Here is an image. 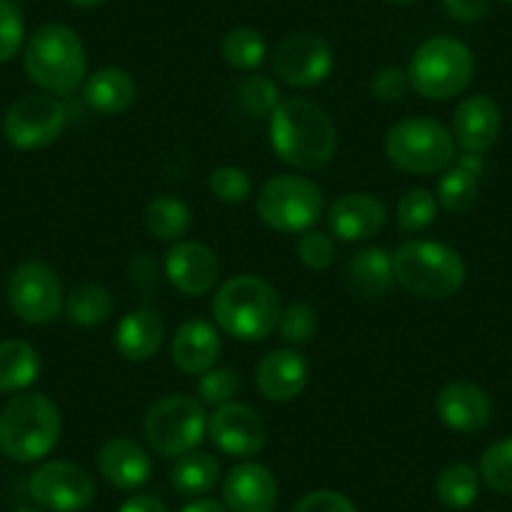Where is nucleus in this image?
Masks as SVG:
<instances>
[{"label": "nucleus", "instance_id": "f8f14e48", "mask_svg": "<svg viewBox=\"0 0 512 512\" xmlns=\"http://www.w3.org/2000/svg\"><path fill=\"white\" fill-rule=\"evenodd\" d=\"M28 492L51 512H83L96 500V480L76 462H43L28 480Z\"/></svg>", "mask_w": 512, "mask_h": 512}, {"label": "nucleus", "instance_id": "412c9836", "mask_svg": "<svg viewBox=\"0 0 512 512\" xmlns=\"http://www.w3.org/2000/svg\"><path fill=\"white\" fill-rule=\"evenodd\" d=\"M327 224L339 241H367L387 224V209L372 194H344L329 206Z\"/></svg>", "mask_w": 512, "mask_h": 512}, {"label": "nucleus", "instance_id": "9b49d317", "mask_svg": "<svg viewBox=\"0 0 512 512\" xmlns=\"http://www.w3.org/2000/svg\"><path fill=\"white\" fill-rule=\"evenodd\" d=\"M8 304L21 322L43 327L63 312L61 279L48 264L23 262L8 279Z\"/></svg>", "mask_w": 512, "mask_h": 512}, {"label": "nucleus", "instance_id": "cd10ccee", "mask_svg": "<svg viewBox=\"0 0 512 512\" xmlns=\"http://www.w3.org/2000/svg\"><path fill=\"white\" fill-rule=\"evenodd\" d=\"M63 314L76 327H101L113 314V297L103 284L83 282L66 294Z\"/></svg>", "mask_w": 512, "mask_h": 512}, {"label": "nucleus", "instance_id": "a211bd4d", "mask_svg": "<svg viewBox=\"0 0 512 512\" xmlns=\"http://www.w3.org/2000/svg\"><path fill=\"white\" fill-rule=\"evenodd\" d=\"M435 412L452 432H480L490 425L492 400L475 382L455 379L437 392Z\"/></svg>", "mask_w": 512, "mask_h": 512}, {"label": "nucleus", "instance_id": "79ce46f5", "mask_svg": "<svg viewBox=\"0 0 512 512\" xmlns=\"http://www.w3.org/2000/svg\"><path fill=\"white\" fill-rule=\"evenodd\" d=\"M292 512H359L347 495L337 490L307 492Z\"/></svg>", "mask_w": 512, "mask_h": 512}, {"label": "nucleus", "instance_id": "6ab92c4d", "mask_svg": "<svg viewBox=\"0 0 512 512\" xmlns=\"http://www.w3.org/2000/svg\"><path fill=\"white\" fill-rule=\"evenodd\" d=\"M502 128L500 106L490 96H467L452 116V139L462 151L485 154L495 146Z\"/></svg>", "mask_w": 512, "mask_h": 512}, {"label": "nucleus", "instance_id": "7c9ffc66", "mask_svg": "<svg viewBox=\"0 0 512 512\" xmlns=\"http://www.w3.org/2000/svg\"><path fill=\"white\" fill-rule=\"evenodd\" d=\"M221 56L236 71H256L267 61V41L254 28H231L221 41Z\"/></svg>", "mask_w": 512, "mask_h": 512}, {"label": "nucleus", "instance_id": "6e6552de", "mask_svg": "<svg viewBox=\"0 0 512 512\" xmlns=\"http://www.w3.org/2000/svg\"><path fill=\"white\" fill-rule=\"evenodd\" d=\"M256 214L269 229L282 234H302L314 229L324 216L322 189L307 176H272L256 194Z\"/></svg>", "mask_w": 512, "mask_h": 512}, {"label": "nucleus", "instance_id": "423d86ee", "mask_svg": "<svg viewBox=\"0 0 512 512\" xmlns=\"http://www.w3.org/2000/svg\"><path fill=\"white\" fill-rule=\"evenodd\" d=\"M384 154L405 174H442L455 164L457 144L452 131L427 116H407L392 123L384 136Z\"/></svg>", "mask_w": 512, "mask_h": 512}, {"label": "nucleus", "instance_id": "aec40b11", "mask_svg": "<svg viewBox=\"0 0 512 512\" xmlns=\"http://www.w3.org/2000/svg\"><path fill=\"white\" fill-rule=\"evenodd\" d=\"M98 472L116 490L134 492L151 480V457L144 447L131 437H111L98 450Z\"/></svg>", "mask_w": 512, "mask_h": 512}, {"label": "nucleus", "instance_id": "c9c22d12", "mask_svg": "<svg viewBox=\"0 0 512 512\" xmlns=\"http://www.w3.org/2000/svg\"><path fill=\"white\" fill-rule=\"evenodd\" d=\"M251 189V176L239 166H216L209 174V191L221 204H244Z\"/></svg>", "mask_w": 512, "mask_h": 512}, {"label": "nucleus", "instance_id": "39448f33", "mask_svg": "<svg viewBox=\"0 0 512 512\" xmlns=\"http://www.w3.org/2000/svg\"><path fill=\"white\" fill-rule=\"evenodd\" d=\"M395 284L422 299H447L465 287L467 267L460 251L442 241L412 239L392 251Z\"/></svg>", "mask_w": 512, "mask_h": 512}, {"label": "nucleus", "instance_id": "c03bdc74", "mask_svg": "<svg viewBox=\"0 0 512 512\" xmlns=\"http://www.w3.org/2000/svg\"><path fill=\"white\" fill-rule=\"evenodd\" d=\"M118 512H169V507L154 495H134L118 507Z\"/></svg>", "mask_w": 512, "mask_h": 512}, {"label": "nucleus", "instance_id": "4be33fe9", "mask_svg": "<svg viewBox=\"0 0 512 512\" xmlns=\"http://www.w3.org/2000/svg\"><path fill=\"white\" fill-rule=\"evenodd\" d=\"M219 354V329L206 319H189L176 329L174 339H171V362L191 377H199V374L216 367Z\"/></svg>", "mask_w": 512, "mask_h": 512}, {"label": "nucleus", "instance_id": "0eeeda50", "mask_svg": "<svg viewBox=\"0 0 512 512\" xmlns=\"http://www.w3.org/2000/svg\"><path fill=\"white\" fill-rule=\"evenodd\" d=\"M412 91L430 101H450L460 96L475 76V58L462 41L452 36L427 38L412 53L407 66Z\"/></svg>", "mask_w": 512, "mask_h": 512}, {"label": "nucleus", "instance_id": "a19ab883", "mask_svg": "<svg viewBox=\"0 0 512 512\" xmlns=\"http://www.w3.org/2000/svg\"><path fill=\"white\" fill-rule=\"evenodd\" d=\"M412 91L410 76H407V68L397 66H384L369 81V93H372L377 101L382 103H397Z\"/></svg>", "mask_w": 512, "mask_h": 512}, {"label": "nucleus", "instance_id": "f704fd0d", "mask_svg": "<svg viewBox=\"0 0 512 512\" xmlns=\"http://www.w3.org/2000/svg\"><path fill=\"white\" fill-rule=\"evenodd\" d=\"M437 196L427 189H410L397 201V226L405 234H420L437 219Z\"/></svg>", "mask_w": 512, "mask_h": 512}, {"label": "nucleus", "instance_id": "1a4fd4ad", "mask_svg": "<svg viewBox=\"0 0 512 512\" xmlns=\"http://www.w3.org/2000/svg\"><path fill=\"white\" fill-rule=\"evenodd\" d=\"M206 420L209 415L196 397L169 395L146 412V442L156 455L181 457L204 442Z\"/></svg>", "mask_w": 512, "mask_h": 512}, {"label": "nucleus", "instance_id": "e433bc0d", "mask_svg": "<svg viewBox=\"0 0 512 512\" xmlns=\"http://www.w3.org/2000/svg\"><path fill=\"white\" fill-rule=\"evenodd\" d=\"M277 329L289 347H302V344L312 342L314 332H317V312L304 302L289 304L279 314Z\"/></svg>", "mask_w": 512, "mask_h": 512}, {"label": "nucleus", "instance_id": "20e7f679", "mask_svg": "<svg viewBox=\"0 0 512 512\" xmlns=\"http://www.w3.org/2000/svg\"><path fill=\"white\" fill-rule=\"evenodd\" d=\"M23 68L41 91L66 96L86 81L88 56L73 28L46 23L23 46Z\"/></svg>", "mask_w": 512, "mask_h": 512}, {"label": "nucleus", "instance_id": "4c0bfd02", "mask_svg": "<svg viewBox=\"0 0 512 512\" xmlns=\"http://www.w3.org/2000/svg\"><path fill=\"white\" fill-rule=\"evenodd\" d=\"M236 390H239V374L229 367H211L209 372L199 374V382H196V395L201 405L219 407L234 402Z\"/></svg>", "mask_w": 512, "mask_h": 512}, {"label": "nucleus", "instance_id": "c756f323", "mask_svg": "<svg viewBox=\"0 0 512 512\" xmlns=\"http://www.w3.org/2000/svg\"><path fill=\"white\" fill-rule=\"evenodd\" d=\"M480 472L467 462H457V465L445 467L437 475L435 492L437 500L447 507V510H465L480 495Z\"/></svg>", "mask_w": 512, "mask_h": 512}, {"label": "nucleus", "instance_id": "49530a36", "mask_svg": "<svg viewBox=\"0 0 512 512\" xmlns=\"http://www.w3.org/2000/svg\"><path fill=\"white\" fill-rule=\"evenodd\" d=\"M179 512H229L224 507V502H216L211 497H194L191 502H186Z\"/></svg>", "mask_w": 512, "mask_h": 512}, {"label": "nucleus", "instance_id": "a18cd8bd", "mask_svg": "<svg viewBox=\"0 0 512 512\" xmlns=\"http://www.w3.org/2000/svg\"><path fill=\"white\" fill-rule=\"evenodd\" d=\"M455 166H460V169L470 171L472 176H477L480 179V174L485 171V156L482 154H470V151H462L460 156H455Z\"/></svg>", "mask_w": 512, "mask_h": 512}, {"label": "nucleus", "instance_id": "58836bf2", "mask_svg": "<svg viewBox=\"0 0 512 512\" xmlns=\"http://www.w3.org/2000/svg\"><path fill=\"white\" fill-rule=\"evenodd\" d=\"M26 46V21L13 0H0V63H8Z\"/></svg>", "mask_w": 512, "mask_h": 512}, {"label": "nucleus", "instance_id": "393cba45", "mask_svg": "<svg viewBox=\"0 0 512 512\" xmlns=\"http://www.w3.org/2000/svg\"><path fill=\"white\" fill-rule=\"evenodd\" d=\"M347 284L354 294L364 299H382L395 287L392 251L382 246H367L352 254L347 262Z\"/></svg>", "mask_w": 512, "mask_h": 512}, {"label": "nucleus", "instance_id": "dca6fc26", "mask_svg": "<svg viewBox=\"0 0 512 512\" xmlns=\"http://www.w3.org/2000/svg\"><path fill=\"white\" fill-rule=\"evenodd\" d=\"M221 497L229 512H274L279 502L277 477L259 462H239L226 472Z\"/></svg>", "mask_w": 512, "mask_h": 512}, {"label": "nucleus", "instance_id": "b1692460", "mask_svg": "<svg viewBox=\"0 0 512 512\" xmlns=\"http://www.w3.org/2000/svg\"><path fill=\"white\" fill-rule=\"evenodd\" d=\"M83 101L101 116H121L136 103V81L123 68L106 66L83 83Z\"/></svg>", "mask_w": 512, "mask_h": 512}, {"label": "nucleus", "instance_id": "ddd939ff", "mask_svg": "<svg viewBox=\"0 0 512 512\" xmlns=\"http://www.w3.org/2000/svg\"><path fill=\"white\" fill-rule=\"evenodd\" d=\"M334 53L322 36L294 33L274 53V71L294 88H314L332 76Z\"/></svg>", "mask_w": 512, "mask_h": 512}, {"label": "nucleus", "instance_id": "473e14b6", "mask_svg": "<svg viewBox=\"0 0 512 512\" xmlns=\"http://www.w3.org/2000/svg\"><path fill=\"white\" fill-rule=\"evenodd\" d=\"M282 91L269 76H246L236 86V103L251 118H272L282 103Z\"/></svg>", "mask_w": 512, "mask_h": 512}, {"label": "nucleus", "instance_id": "2eb2a0df", "mask_svg": "<svg viewBox=\"0 0 512 512\" xmlns=\"http://www.w3.org/2000/svg\"><path fill=\"white\" fill-rule=\"evenodd\" d=\"M171 287L184 297H201L219 284L221 264L214 251L201 241H176L164 259Z\"/></svg>", "mask_w": 512, "mask_h": 512}, {"label": "nucleus", "instance_id": "f3484780", "mask_svg": "<svg viewBox=\"0 0 512 512\" xmlns=\"http://www.w3.org/2000/svg\"><path fill=\"white\" fill-rule=\"evenodd\" d=\"M256 387L269 402L287 405L297 400L309 384V362L302 352L287 349H272L256 364Z\"/></svg>", "mask_w": 512, "mask_h": 512}, {"label": "nucleus", "instance_id": "c85d7f7f", "mask_svg": "<svg viewBox=\"0 0 512 512\" xmlns=\"http://www.w3.org/2000/svg\"><path fill=\"white\" fill-rule=\"evenodd\" d=\"M146 229L159 241H181L191 229V209L179 196H156L146 206Z\"/></svg>", "mask_w": 512, "mask_h": 512}, {"label": "nucleus", "instance_id": "3c124183", "mask_svg": "<svg viewBox=\"0 0 512 512\" xmlns=\"http://www.w3.org/2000/svg\"><path fill=\"white\" fill-rule=\"evenodd\" d=\"M502 3H512V0H502Z\"/></svg>", "mask_w": 512, "mask_h": 512}, {"label": "nucleus", "instance_id": "8fccbe9b", "mask_svg": "<svg viewBox=\"0 0 512 512\" xmlns=\"http://www.w3.org/2000/svg\"><path fill=\"white\" fill-rule=\"evenodd\" d=\"M387 3H395V6H410V3H417V0H387Z\"/></svg>", "mask_w": 512, "mask_h": 512}, {"label": "nucleus", "instance_id": "7ed1b4c3", "mask_svg": "<svg viewBox=\"0 0 512 512\" xmlns=\"http://www.w3.org/2000/svg\"><path fill=\"white\" fill-rule=\"evenodd\" d=\"M61 410L43 392H18L0 410V452L16 462H38L61 440Z\"/></svg>", "mask_w": 512, "mask_h": 512}, {"label": "nucleus", "instance_id": "f257e3e1", "mask_svg": "<svg viewBox=\"0 0 512 512\" xmlns=\"http://www.w3.org/2000/svg\"><path fill=\"white\" fill-rule=\"evenodd\" d=\"M269 141L284 164L299 171L322 169L337 151V126L307 98H284L269 118Z\"/></svg>", "mask_w": 512, "mask_h": 512}, {"label": "nucleus", "instance_id": "de8ad7c7", "mask_svg": "<svg viewBox=\"0 0 512 512\" xmlns=\"http://www.w3.org/2000/svg\"><path fill=\"white\" fill-rule=\"evenodd\" d=\"M73 8H81V11H88V8H96L101 6L103 0H68Z\"/></svg>", "mask_w": 512, "mask_h": 512}, {"label": "nucleus", "instance_id": "37998d69", "mask_svg": "<svg viewBox=\"0 0 512 512\" xmlns=\"http://www.w3.org/2000/svg\"><path fill=\"white\" fill-rule=\"evenodd\" d=\"M447 16L457 23H480L490 11V0H442Z\"/></svg>", "mask_w": 512, "mask_h": 512}, {"label": "nucleus", "instance_id": "5701e85b", "mask_svg": "<svg viewBox=\"0 0 512 512\" xmlns=\"http://www.w3.org/2000/svg\"><path fill=\"white\" fill-rule=\"evenodd\" d=\"M164 332L161 314L151 307H139L123 314L113 334V344H116V352L128 362H146L161 349Z\"/></svg>", "mask_w": 512, "mask_h": 512}, {"label": "nucleus", "instance_id": "bb28decb", "mask_svg": "<svg viewBox=\"0 0 512 512\" xmlns=\"http://www.w3.org/2000/svg\"><path fill=\"white\" fill-rule=\"evenodd\" d=\"M221 477L219 460L209 452H186L171 467V487L181 497H204L216 487Z\"/></svg>", "mask_w": 512, "mask_h": 512}, {"label": "nucleus", "instance_id": "f03ea898", "mask_svg": "<svg viewBox=\"0 0 512 512\" xmlns=\"http://www.w3.org/2000/svg\"><path fill=\"white\" fill-rule=\"evenodd\" d=\"M211 314L216 327L229 337L239 342H264L277 332L282 304L272 284L254 274H239L216 289Z\"/></svg>", "mask_w": 512, "mask_h": 512}, {"label": "nucleus", "instance_id": "09e8293b", "mask_svg": "<svg viewBox=\"0 0 512 512\" xmlns=\"http://www.w3.org/2000/svg\"><path fill=\"white\" fill-rule=\"evenodd\" d=\"M13 512H43V507H31V505H23V507H16Z\"/></svg>", "mask_w": 512, "mask_h": 512}, {"label": "nucleus", "instance_id": "a878e982", "mask_svg": "<svg viewBox=\"0 0 512 512\" xmlns=\"http://www.w3.org/2000/svg\"><path fill=\"white\" fill-rule=\"evenodd\" d=\"M41 374L38 352L23 339L0 342V392L18 395L26 392Z\"/></svg>", "mask_w": 512, "mask_h": 512}, {"label": "nucleus", "instance_id": "ea45409f", "mask_svg": "<svg viewBox=\"0 0 512 512\" xmlns=\"http://www.w3.org/2000/svg\"><path fill=\"white\" fill-rule=\"evenodd\" d=\"M297 256L299 262L312 272H327L334 264L337 249H334L332 236L319 229H307L297 239Z\"/></svg>", "mask_w": 512, "mask_h": 512}, {"label": "nucleus", "instance_id": "4468645a", "mask_svg": "<svg viewBox=\"0 0 512 512\" xmlns=\"http://www.w3.org/2000/svg\"><path fill=\"white\" fill-rule=\"evenodd\" d=\"M206 435L216 450L229 457H254L267 445V425L249 405L226 402L214 407L206 420Z\"/></svg>", "mask_w": 512, "mask_h": 512}, {"label": "nucleus", "instance_id": "2f4dec72", "mask_svg": "<svg viewBox=\"0 0 512 512\" xmlns=\"http://www.w3.org/2000/svg\"><path fill=\"white\" fill-rule=\"evenodd\" d=\"M437 204L452 214H465L480 199V181L472 176L470 171L460 169V166H450L442 171L440 181H437Z\"/></svg>", "mask_w": 512, "mask_h": 512}, {"label": "nucleus", "instance_id": "72a5a7b5", "mask_svg": "<svg viewBox=\"0 0 512 512\" xmlns=\"http://www.w3.org/2000/svg\"><path fill=\"white\" fill-rule=\"evenodd\" d=\"M480 480L497 495L512 497V437L497 440L482 452Z\"/></svg>", "mask_w": 512, "mask_h": 512}, {"label": "nucleus", "instance_id": "9d476101", "mask_svg": "<svg viewBox=\"0 0 512 512\" xmlns=\"http://www.w3.org/2000/svg\"><path fill=\"white\" fill-rule=\"evenodd\" d=\"M68 123L63 101L53 93H26L8 106L3 116V136L21 151L46 149L61 139Z\"/></svg>", "mask_w": 512, "mask_h": 512}]
</instances>
